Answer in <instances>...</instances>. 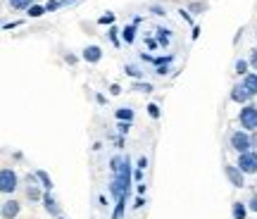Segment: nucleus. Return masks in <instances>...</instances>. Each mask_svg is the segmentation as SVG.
Segmentation results:
<instances>
[{
	"instance_id": "1",
	"label": "nucleus",
	"mask_w": 257,
	"mask_h": 219,
	"mask_svg": "<svg viewBox=\"0 0 257 219\" xmlns=\"http://www.w3.org/2000/svg\"><path fill=\"white\" fill-rule=\"evenodd\" d=\"M19 188V176L12 167H3L0 169V191L5 195H12V193Z\"/></svg>"
},
{
	"instance_id": "2",
	"label": "nucleus",
	"mask_w": 257,
	"mask_h": 219,
	"mask_svg": "<svg viewBox=\"0 0 257 219\" xmlns=\"http://www.w3.org/2000/svg\"><path fill=\"white\" fill-rule=\"evenodd\" d=\"M231 148L238 153V155H243V153H250L252 150V138H250V134L245 131V129H238V131H233L229 138Z\"/></svg>"
},
{
	"instance_id": "3",
	"label": "nucleus",
	"mask_w": 257,
	"mask_h": 219,
	"mask_svg": "<svg viewBox=\"0 0 257 219\" xmlns=\"http://www.w3.org/2000/svg\"><path fill=\"white\" fill-rule=\"evenodd\" d=\"M238 122H240V127L245 129V131H257V105L255 102H248V105H243V107H240Z\"/></svg>"
},
{
	"instance_id": "4",
	"label": "nucleus",
	"mask_w": 257,
	"mask_h": 219,
	"mask_svg": "<svg viewBox=\"0 0 257 219\" xmlns=\"http://www.w3.org/2000/svg\"><path fill=\"white\" fill-rule=\"evenodd\" d=\"M224 174H226V179H229V183L233 188H243V186H245V174L240 172L238 164H226V167H224Z\"/></svg>"
},
{
	"instance_id": "5",
	"label": "nucleus",
	"mask_w": 257,
	"mask_h": 219,
	"mask_svg": "<svg viewBox=\"0 0 257 219\" xmlns=\"http://www.w3.org/2000/svg\"><path fill=\"white\" fill-rule=\"evenodd\" d=\"M238 167L243 174H257V153L255 150L238 155Z\"/></svg>"
},
{
	"instance_id": "6",
	"label": "nucleus",
	"mask_w": 257,
	"mask_h": 219,
	"mask_svg": "<svg viewBox=\"0 0 257 219\" xmlns=\"http://www.w3.org/2000/svg\"><path fill=\"white\" fill-rule=\"evenodd\" d=\"M19 210H22V205H19L15 198H8V200H3V205H0V214H3V219H17Z\"/></svg>"
},
{
	"instance_id": "7",
	"label": "nucleus",
	"mask_w": 257,
	"mask_h": 219,
	"mask_svg": "<svg viewBox=\"0 0 257 219\" xmlns=\"http://www.w3.org/2000/svg\"><path fill=\"white\" fill-rule=\"evenodd\" d=\"M81 60L88 64H98L102 60V48L100 46H86L81 50Z\"/></svg>"
},
{
	"instance_id": "8",
	"label": "nucleus",
	"mask_w": 257,
	"mask_h": 219,
	"mask_svg": "<svg viewBox=\"0 0 257 219\" xmlns=\"http://www.w3.org/2000/svg\"><path fill=\"white\" fill-rule=\"evenodd\" d=\"M231 100L238 102V105H248V102L252 100V95L245 91V86H243V83H236V86L231 88Z\"/></svg>"
},
{
	"instance_id": "9",
	"label": "nucleus",
	"mask_w": 257,
	"mask_h": 219,
	"mask_svg": "<svg viewBox=\"0 0 257 219\" xmlns=\"http://www.w3.org/2000/svg\"><path fill=\"white\" fill-rule=\"evenodd\" d=\"M41 202H43V207H46V212L50 214V217H62V210H60V205H57L55 198L50 195V191L43 195V200H41Z\"/></svg>"
},
{
	"instance_id": "10",
	"label": "nucleus",
	"mask_w": 257,
	"mask_h": 219,
	"mask_svg": "<svg viewBox=\"0 0 257 219\" xmlns=\"http://www.w3.org/2000/svg\"><path fill=\"white\" fill-rule=\"evenodd\" d=\"M240 83H243V86H245V91L255 98V95H257V72H250L248 76H243V79H240Z\"/></svg>"
},
{
	"instance_id": "11",
	"label": "nucleus",
	"mask_w": 257,
	"mask_h": 219,
	"mask_svg": "<svg viewBox=\"0 0 257 219\" xmlns=\"http://www.w3.org/2000/svg\"><path fill=\"white\" fill-rule=\"evenodd\" d=\"M248 202H240V200H236L233 205H231V217L233 219H245V214H248Z\"/></svg>"
},
{
	"instance_id": "12",
	"label": "nucleus",
	"mask_w": 257,
	"mask_h": 219,
	"mask_svg": "<svg viewBox=\"0 0 257 219\" xmlns=\"http://www.w3.org/2000/svg\"><path fill=\"white\" fill-rule=\"evenodd\" d=\"M8 5L15 12H27L31 5H36V0H8Z\"/></svg>"
},
{
	"instance_id": "13",
	"label": "nucleus",
	"mask_w": 257,
	"mask_h": 219,
	"mask_svg": "<svg viewBox=\"0 0 257 219\" xmlns=\"http://www.w3.org/2000/svg\"><path fill=\"white\" fill-rule=\"evenodd\" d=\"M124 72H126L128 76H131V79H136V81H138V79H143V76H146V72H143V69H141L138 64H131V62L124 64Z\"/></svg>"
},
{
	"instance_id": "14",
	"label": "nucleus",
	"mask_w": 257,
	"mask_h": 219,
	"mask_svg": "<svg viewBox=\"0 0 257 219\" xmlns=\"http://www.w3.org/2000/svg\"><path fill=\"white\" fill-rule=\"evenodd\" d=\"M250 69H252V67H250L248 60H236V67H233V72L238 74L240 79H243V76H248Z\"/></svg>"
},
{
	"instance_id": "15",
	"label": "nucleus",
	"mask_w": 257,
	"mask_h": 219,
	"mask_svg": "<svg viewBox=\"0 0 257 219\" xmlns=\"http://www.w3.org/2000/svg\"><path fill=\"white\" fill-rule=\"evenodd\" d=\"M41 188H43V186H29L27 188V198L31 202H38V200H43V195H46V193H41Z\"/></svg>"
},
{
	"instance_id": "16",
	"label": "nucleus",
	"mask_w": 257,
	"mask_h": 219,
	"mask_svg": "<svg viewBox=\"0 0 257 219\" xmlns=\"http://www.w3.org/2000/svg\"><path fill=\"white\" fill-rule=\"evenodd\" d=\"M205 10H207V3H205V0H191V3H188V12H191V15H202Z\"/></svg>"
},
{
	"instance_id": "17",
	"label": "nucleus",
	"mask_w": 257,
	"mask_h": 219,
	"mask_svg": "<svg viewBox=\"0 0 257 219\" xmlns=\"http://www.w3.org/2000/svg\"><path fill=\"white\" fill-rule=\"evenodd\" d=\"M121 38H124V43H134L136 41V24H128L121 29Z\"/></svg>"
},
{
	"instance_id": "18",
	"label": "nucleus",
	"mask_w": 257,
	"mask_h": 219,
	"mask_svg": "<svg viewBox=\"0 0 257 219\" xmlns=\"http://www.w3.org/2000/svg\"><path fill=\"white\" fill-rule=\"evenodd\" d=\"M169 34H172V31H169V29H157V43H160V48H167L169 46V41H172V36H169Z\"/></svg>"
},
{
	"instance_id": "19",
	"label": "nucleus",
	"mask_w": 257,
	"mask_h": 219,
	"mask_svg": "<svg viewBox=\"0 0 257 219\" xmlns=\"http://www.w3.org/2000/svg\"><path fill=\"white\" fill-rule=\"evenodd\" d=\"M114 117L119 119V122H134V110L131 107H119L114 112Z\"/></svg>"
},
{
	"instance_id": "20",
	"label": "nucleus",
	"mask_w": 257,
	"mask_h": 219,
	"mask_svg": "<svg viewBox=\"0 0 257 219\" xmlns=\"http://www.w3.org/2000/svg\"><path fill=\"white\" fill-rule=\"evenodd\" d=\"M131 91H138V93H153V83H148V81H134V83H131Z\"/></svg>"
},
{
	"instance_id": "21",
	"label": "nucleus",
	"mask_w": 257,
	"mask_h": 219,
	"mask_svg": "<svg viewBox=\"0 0 257 219\" xmlns=\"http://www.w3.org/2000/svg\"><path fill=\"white\" fill-rule=\"evenodd\" d=\"M36 174H38V181H41V186H43L46 191H53V179H50V176H48L43 169H38Z\"/></svg>"
},
{
	"instance_id": "22",
	"label": "nucleus",
	"mask_w": 257,
	"mask_h": 219,
	"mask_svg": "<svg viewBox=\"0 0 257 219\" xmlns=\"http://www.w3.org/2000/svg\"><path fill=\"white\" fill-rule=\"evenodd\" d=\"M27 12H29V17H41V15H46L48 10H46V5H31Z\"/></svg>"
},
{
	"instance_id": "23",
	"label": "nucleus",
	"mask_w": 257,
	"mask_h": 219,
	"mask_svg": "<svg viewBox=\"0 0 257 219\" xmlns=\"http://www.w3.org/2000/svg\"><path fill=\"white\" fill-rule=\"evenodd\" d=\"M119 164H121V155H117V157H112V160H110V172H112V176L119 172Z\"/></svg>"
},
{
	"instance_id": "24",
	"label": "nucleus",
	"mask_w": 257,
	"mask_h": 219,
	"mask_svg": "<svg viewBox=\"0 0 257 219\" xmlns=\"http://www.w3.org/2000/svg\"><path fill=\"white\" fill-rule=\"evenodd\" d=\"M148 115L153 119H160V105H157V102H150V105H148Z\"/></svg>"
},
{
	"instance_id": "25",
	"label": "nucleus",
	"mask_w": 257,
	"mask_h": 219,
	"mask_svg": "<svg viewBox=\"0 0 257 219\" xmlns=\"http://www.w3.org/2000/svg\"><path fill=\"white\" fill-rule=\"evenodd\" d=\"M117 34H119V31H117L114 27H112L110 31H107V36H110V41H112V43H114L117 48H119V36H117Z\"/></svg>"
},
{
	"instance_id": "26",
	"label": "nucleus",
	"mask_w": 257,
	"mask_h": 219,
	"mask_svg": "<svg viewBox=\"0 0 257 219\" xmlns=\"http://www.w3.org/2000/svg\"><path fill=\"white\" fill-rule=\"evenodd\" d=\"M248 62H250V67H252V72H257V48L250 53V57H248Z\"/></svg>"
},
{
	"instance_id": "27",
	"label": "nucleus",
	"mask_w": 257,
	"mask_h": 219,
	"mask_svg": "<svg viewBox=\"0 0 257 219\" xmlns=\"http://www.w3.org/2000/svg\"><path fill=\"white\" fill-rule=\"evenodd\" d=\"M146 46L150 48V50H157V48H160V43H157V38H150V36H148L146 38Z\"/></svg>"
},
{
	"instance_id": "28",
	"label": "nucleus",
	"mask_w": 257,
	"mask_h": 219,
	"mask_svg": "<svg viewBox=\"0 0 257 219\" xmlns=\"http://www.w3.org/2000/svg\"><path fill=\"white\" fill-rule=\"evenodd\" d=\"M117 129H119V134L124 136V134H128V129H131V122H119V127Z\"/></svg>"
},
{
	"instance_id": "29",
	"label": "nucleus",
	"mask_w": 257,
	"mask_h": 219,
	"mask_svg": "<svg viewBox=\"0 0 257 219\" xmlns=\"http://www.w3.org/2000/svg\"><path fill=\"white\" fill-rule=\"evenodd\" d=\"M46 10H48V12H55V10H60V0H50V3L46 5Z\"/></svg>"
},
{
	"instance_id": "30",
	"label": "nucleus",
	"mask_w": 257,
	"mask_h": 219,
	"mask_svg": "<svg viewBox=\"0 0 257 219\" xmlns=\"http://www.w3.org/2000/svg\"><path fill=\"white\" fill-rule=\"evenodd\" d=\"M248 207L250 212H257V193H252V198L248 200Z\"/></svg>"
},
{
	"instance_id": "31",
	"label": "nucleus",
	"mask_w": 257,
	"mask_h": 219,
	"mask_svg": "<svg viewBox=\"0 0 257 219\" xmlns=\"http://www.w3.org/2000/svg\"><path fill=\"white\" fill-rule=\"evenodd\" d=\"M155 74H160V76H165V74H169V67H167V64H157Z\"/></svg>"
},
{
	"instance_id": "32",
	"label": "nucleus",
	"mask_w": 257,
	"mask_h": 219,
	"mask_svg": "<svg viewBox=\"0 0 257 219\" xmlns=\"http://www.w3.org/2000/svg\"><path fill=\"white\" fill-rule=\"evenodd\" d=\"M150 12H155V15H160V17H162V15H167L165 8H160V5H150Z\"/></svg>"
},
{
	"instance_id": "33",
	"label": "nucleus",
	"mask_w": 257,
	"mask_h": 219,
	"mask_svg": "<svg viewBox=\"0 0 257 219\" xmlns=\"http://www.w3.org/2000/svg\"><path fill=\"white\" fill-rule=\"evenodd\" d=\"M114 22V15L112 12H107V17H100V24H112Z\"/></svg>"
},
{
	"instance_id": "34",
	"label": "nucleus",
	"mask_w": 257,
	"mask_h": 219,
	"mask_svg": "<svg viewBox=\"0 0 257 219\" xmlns=\"http://www.w3.org/2000/svg\"><path fill=\"white\" fill-rule=\"evenodd\" d=\"M110 93H112V95H119V93H121V86H119V83H112V86H110Z\"/></svg>"
},
{
	"instance_id": "35",
	"label": "nucleus",
	"mask_w": 257,
	"mask_h": 219,
	"mask_svg": "<svg viewBox=\"0 0 257 219\" xmlns=\"http://www.w3.org/2000/svg\"><path fill=\"white\" fill-rule=\"evenodd\" d=\"M143 205H146V198H143V195H138L136 202H134V207H143Z\"/></svg>"
},
{
	"instance_id": "36",
	"label": "nucleus",
	"mask_w": 257,
	"mask_h": 219,
	"mask_svg": "<svg viewBox=\"0 0 257 219\" xmlns=\"http://www.w3.org/2000/svg\"><path fill=\"white\" fill-rule=\"evenodd\" d=\"M148 167V157H141V160H138V167L136 169H146Z\"/></svg>"
},
{
	"instance_id": "37",
	"label": "nucleus",
	"mask_w": 257,
	"mask_h": 219,
	"mask_svg": "<svg viewBox=\"0 0 257 219\" xmlns=\"http://www.w3.org/2000/svg\"><path fill=\"white\" fill-rule=\"evenodd\" d=\"M64 60H67L69 64H76V55H69V53H67V55H64Z\"/></svg>"
},
{
	"instance_id": "38",
	"label": "nucleus",
	"mask_w": 257,
	"mask_h": 219,
	"mask_svg": "<svg viewBox=\"0 0 257 219\" xmlns=\"http://www.w3.org/2000/svg\"><path fill=\"white\" fill-rule=\"evenodd\" d=\"M134 179L141 183V179H143V169H136V172H134Z\"/></svg>"
},
{
	"instance_id": "39",
	"label": "nucleus",
	"mask_w": 257,
	"mask_h": 219,
	"mask_svg": "<svg viewBox=\"0 0 257 219\" xmlns=\"http://www.w3.org/2000/svg\"><path fill=\"white\" fill-rule=\"evenodd\" d=\"M250 138H252V148H257V131H252V134H250Z\"/></svg>"
},
{
	"instance_id": "40",
	"label": "nucleus",
	"mask_w": 257,
	"mask_h": 219,
	"mask_svg": "<svg viewBox=\"0 0 257 219\" xmlns=\"http://www.w3.org/2000/svg\"><path fill=\"white\" fill-rule=\"evenodd\" d=\"M57 219H64V217H57Z\"/></svg>"
}]
</instances>
